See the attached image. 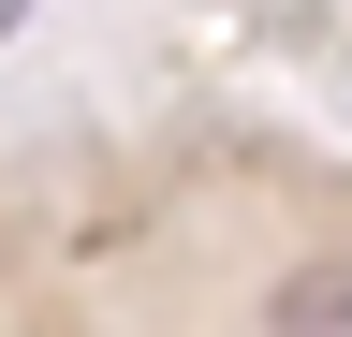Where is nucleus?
<instances>
[{
  "label": "nucleus",
  "instance_id": "1",
  "mask_svg": "<svg viewBox=\"0 0 352 337\" xmlns=\"http://www.w3.org/2000/svg\"><path fill=\"white\" fill-rule=\"evenodd\" d=\"M264 337H352V264H294L264 293Z\"/></svg>",
  "mask_w": 352,
  "mask_h": 337
}]
</instances>
